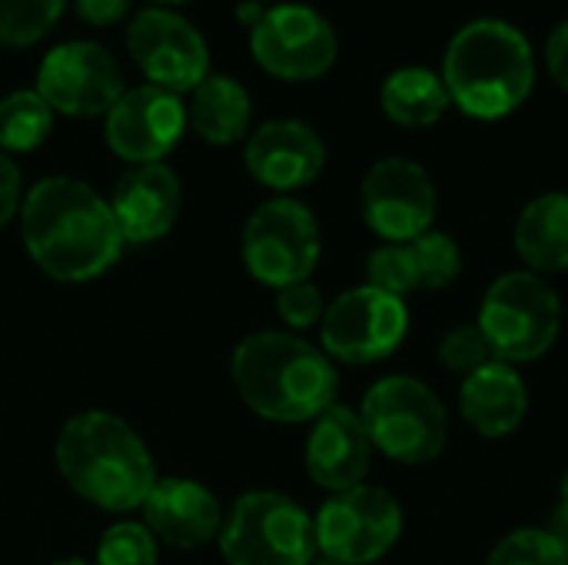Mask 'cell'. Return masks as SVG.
<instances>
[{
  "label": "cell",
  "instance_id": "6da1fadb",
  "mask_svg": "<svg viewBox=\"0 0 568 565\" xmlns=\"http://www.w3.org/2000/svg\"><path fill=\"white\" fill-rule=\"evenodd\" d=\"M20 233L30 260L57 283L100 280L126 246L110 203L77 176L37 180L20 203Z\"/></svg>",
  "mask_w": 568,
  "mask_h": 565
},
{
  "label": "cell",
  "instance_id": "7a4b0ae2",
  "mask_svg": "<svg viewBox=\"0 0 568 565\" xmlns=\"http://www.w3.org/2000/svg\"><path fill=\"white\" fill-rule=\"evenodd\" d=\"M240 400L270 423H313L336 406L339 373L333 360L296 333L263 330L230 356Z\"/></svg>",
  "mask_w": 568,
  "mask_h": 565
},
{
  "label": "cell",
  "instance_id": "3957f363",
  "mask_svg": "<svg viewBox=\"0 0 568 565\" xmlns=\"http://www.w3.org/2000/svg\"><path fill=\"white\" fill-rule=\"evenodd\" d=\"M53 460L63 483L83 503L116 516L140 509L160 480L140 433L103 410L70 416L57 436Z\"/></svg>",
  "mask_w": 568,
  "mask_h": 565
},
{
  "label": "cell",
  "instance_id": "277c9868",
  "mask_svg": "<svg viewBox=\"0 0 568 565\" xmlns=\"http://www.w3.org/2000/svg\"><path fill=\"white\" fill-rule=\"evenodd\" d=\"M439 77L453 107L466 117L503 120L516 113L536 87V50L516 23L479 17L453 33Z\"/></svg>",
  "mask_w": 568,
  "mask_h": 565
},
{
  "label": "cell",
  "instance_id": "5b68a950",
  "mask_svg": "<svg viewBox=\"0 0 568 565\" xmlns=\"http://www.w3.org/2000/svg\"><path fill=\"white\" fill-rule=\"evenodd\" d=\"M359 420L373 450L403 466L436 463L449 443V413L419 376L393 373L376 380L363 396Z\"/></svg>",
  "mask_w": 568,
  "mask_h": 565
},
{
  "label": "cell",
  "instance_id": "8992f818",
  "mask_svg": "<svg viewBox=\"0 0 568 565\" xmlns=\"http://www.w3.org/2000/svg\"><path fill=\"white\" fill-rule=\"evenodd\" d=\"M493 356L523 366L542 360L562 333V303L546 276L509 270L496 276L476 316Z\"/></svg>",
  "mask_w": 568,
  "mask_h": 565
},
{
  "label": "cell",
  "instance_id": "52a82bcc",
  "mask_svg": "<svg viewBox=\"0 0 568 565\" xmlns=\"http://www.w3.org/2000/svg\"><path fill=\"white\" fill-rule=\"evenodd\" d=\"M220 553L226 565H310L320 556L313 516L283 493H246L223 516Z\"/></svg>",
  "mask_w": 568,
  "mask_h": 565
},
{
  "label": "cell",
  "instance_id": "ba28073f",
  "mask_svg": "<svg viewBox=\"0 0 568 565\" xmlns=\"http://www.w3.org/2000/svg\"><path fill=\"white\" fill-rule=\"evenodd\" d=\"M243 266L270 290L306 283L323 256V233L313 210L293 196H273L260 203L240 240Z\"/></svg>",
  "mask_w": 568,
  "mask_h": 565
},
{
  "label": "cell",
  "instance_id": "9c48e42d",
  "mask_svg": "<svg viewBox=\"0 0 568 565\" xmlns=\"http://www.w3.org/2000/svg\"><path fill=\"white\" fill-rule=\"evenodd\" d=\"M316 553L339 565L379 563L403 536V509L379 486L333 493L313 516Z\"/></svg>",
  "mask_w": 568,
  "mask_h": 565
},
{
  "label": "cell",
  "instance_id": "30bf717a",
  "mask_svg": "<svg viewBox=\"0 0 568 565\" xmlns=\"http://www.w3.org/2000/svg\"><path fill=\"white\" fill-rule=\"evenodd\" d=\"M409 333L406 300L369 283L339 293L320 323L323 353L346 366H373L393 356Z\"/></svg>",
  "mask_w": 568,
  "mask_h": 565
},
{
  "label": "cell",
  "instance_id": "8fae6325",
  "mask_svg": "<svg viewBox=\"0 0 568 565\" xmlns=\"http://www.w3.org/2000/svg\"><path fill=\"white\" fill-rule=\"evenodd\" d=\"M253 60L276 80L306 83L333 70L339 40L333 23L306 3L266 7L250 30Z\"/></svg>",
  "mask_w": 568,
  "mask_h": 565
},
{
  "label": "cell",
  "instance_id": "7c38bea8",
  "mask_svg": "<svg viewBox=\"0 0 568 565\" xmlns=\"http://www.w3.org/2000/svg\"><path fill=\"white\" fill-rule=\"evenodd\" d=\"M359 210L366 226L383 243H409L433 230L439 193L423 163L406 157H383L363 176Z\"/></svg>",
  "mask_w": 568,
  "mask_h": 565
},
{
  "label": "cell",
  "instance_id": "4fadbf2b",
  "mask_svg": "<svg viewBox=\"0 0 568 565\" xmlns=\"http://www.w3.org/2000/svg\"><path fill=\"white\" fill-rule=\"evenodd\" d=\"M126 50L150 87L193 93L210 77V50L203 33L170 7L140 10L126 27Z\"/></svg>",
  "mask_w": 568,
  "mask_h": 565
},
{
  "label": "cell",
  "instance_id": "5bb4252c",
  "mask_svg": "<svg viewBox=\"0 0 568 565\" xmlns=\"http://www.w3.org/2000/svg\"><path fill=\"white\" fill-rule=\"evenodd\" d=\"M53 113L106 117L123 97V70L116 57L97 40H70L53 47L37 70L33 87Z\"/></svg>",
  "mask_w": 568,
  "mask_h": 565
},
{
  "label": "cell",
  "instance_id": "9a60e30c",
  "mask_svg": "<svg viewBox=\"0 0 568 565\" xmlns=\"http://www.w3.org/2000/svg\"><path fill=\"white\" fill-rule=\"evenodd\" d=\"M183 130H186L183 100L150 83L123 90V97L110 107L103 123L106 147L133 167L163 163V157L183 140Z\"/></svg>",
  "mask_w": 568,
  "mask_h": 565
},
{
  "label": "cell",
  "instance_id": "2e32d148",
  "mask_svg": "<svg viewBox=\"0 0 568 565\" xmlns=\"http://www.w3.org/2000/svg\"><path fill=\"white\" fill-rule=\"evenodd\" d=\"M250 176L280 196L310 186L326 167L323 137L303 120H266L243 150Z\"/></svg>",
  "mask_w": 568,
  "mask_h": 565
},
{
  "label": "cell",
  "instance_id": "e0dca14e",
  "mask_svg": "<svg viewBox=\"0 0 568 565\" xmlns=\"http://www.w3.org/2000/svg\"><path fill=\"white\" fill-rule=\"evenodd\" d=\"M459 273L463 250L443 230H429L409 243H383L366 256V283L399 300L416 290H446Z\"/></svg>",
  "mask_w": 568,
  "mask_h": 565
},
{
  "label": "cell",
  "instance_id": "ac0fdd59",
  "mask_svg": "<svg viewBox=\"0 0 568 565\" xmlns=\"http://www.w3.org/2000/svg\"><path fill=\"white\" fill-rule=\"evenodd\" d=\"M373 443L356 410L349 406H329L320 420H313V430L306 436V473L310 480L333 493H346L353 486H363L373 466Z\"/></svg>",
  "mask_w": 568,
  "mask_h": 565
},
{
  "label": "cell",
  "instance_id": "d6986e66",
  "mask_svg": "<svg viewBox=\"0 0 568 565\" xmlns=\"http://www.w3.org/2000/svg\"><path fill=\"white\" fill-rule=\"evenodd\" d=\"M143 526L173 549H200L220 539L223 506L213 490L186 476H163L143 500Z\"/></svg>",
  "mask_w": 568,
  "mask_h": 565
},
{
  "label": "cell",
  "instance_id": "ffe728a7",
  "mask_svg": "<svg viewBox=\"0 0 568 565\" xmlns=\"http://www.w3.org/2000/svg\"><path fill=\"white\" fill-rule=\"evenodd\" d=\"M123 243H153L163 240L183 210V186L180 176L166 163H143L130 167L110 200Z\"/></svg>",
  "mask_w": 568,
  "mask_h": 565
},
{
  "label": "cell",
  "instance_id": "44dd1931",
  "mask_svg": "<svg viewBox=\"0 0 568 565\" xmlns=\"http://www.w3.org/2000/svg\"><path fill=\"white\" fill-rule=\"evenodd\" d=\"M459 413L469 430L483 440L513 436L529 413V390L516 366L493 360L483 370L463 376Z\"/></svg>",
  "mask_w": 568,
  "mask_h": 565
},
{
  "label": "cell",
  "instance_id": "7402d4cb",
  "mask_svg": "<svg viewBox=\"0 0 568 565\" xmlns=\"http://www.w3.org/2000/svg\"><path fill=\"white\" fill-rule=\"evenodd\" d=\"M513 246L529 273L556 276L568 270V193L549 190L532 196L513 230Z\"/></svg>",
  "mask_w": 568,
  "mask_h": 565
},
{
  "label": "cell",
  "instance_id": "603a6c76",
  "mask_svg": "<svg viewBox=\"0 0 568 565\" xmlns=\"http://www.w3.org/2000/svg\"><path fill=\"white\" fill-rule=\"evenodd\" d=\"M250 117H253V103H250L246 87L240 80H233L226 73H213V70L193 90L190 110H186V120L196 130V137L213 147L240 143L250 130Z\"/></svg>",
  "mask_w": 568,
  "mask_h": 565
},
{
  "label": "cell",
  "instance_id": "cb8c5ba5",
  "mask_svg": "<svg viewBox=\"0 0 568 565\" xmlns=\"http://www.w3.org/2000/svg\"><path fill=\"white\" fill-rule=\"evenodd\" d=\"M383 113L406 130H426L453 107L443 77L429 67H399L379 87Z\"/></svg>",
  "mask_w": 568,
  "mask_h": 565
},
{
  "label": "cell",
  "instance_id": "d4e9b609",
  "mask_svg": "<svg viewBox=\"0 0 568 565\" xmlns=\"http://www.w3.org/2000/svg\"><path fill=\"white\" fill-rule=\"evenodd\" d=\"M53 130V110L37 90H13L0 100V147L7 153L37 150Z\"/></svg>",
  "mask_w": 568,
  "mask_h": 565
},
{
  "label": "cell",
  "instance_id": "484cf974",
  "mask_svg": "<svg viewBox=\"0 0 568 565\" xmlns=\"http://www.w3.org/2000/svg\"><path fill=\"white\" fill-rule=\"evenodd\" d=\"M67 0H0V47H30L43 40Z\"/></svg>",
  "mask_w": 568,
  "mask_h": 565
},
{
  "label": "cell",
  "instance_id": "4316f807",
  "mask_svg": "<svg viewBox=\"0 0 568 565\" xmlns=\"http://www.w3.org/2000/svg\"><path fill=\"white\" fill-rule=\"evenodd\" d=\"M486 565H568L566 543L539 526L513 529L493 546Z\"/></svg>",
  "mask_w": 568,
  "mask_h": 565
},
{
  "label": "cell",
  "instance_id": "83f0119b",
  "mask_svg": "<svg viewBox=\"0 0 568 565\" xmlns=\"http://www.w3.org/2000/svg\"><path fill=\"white\" fill-rule=\"evenodd\" d=\"M160 543L143 523H113L100 543H97V563L93 565H156Z\"/></svg>",
  "mask_w": 568,
  "mask_h": 565
},
{
  "label": "cell",
  "instance_id": "f1b7e54d",
  "mask_svg": "<svg viewBox=\"0 0 568 565\" xmlns=\"http://www.w3.org/2000/svg\"><path fill=\"white\" fill-rule=\"evenodd\" d=\"M436 360H439L449 373L469 376V373L483 370L486 363H493L496 356H493V346H489V340L483 336L479 323H459V326H453V330L443 333V340H439V346H436Z\"/></svg>",
  "mask_w": 568,
  "mask_h": 565
},
{
  "label": "cell",
  "instance_id": "f546056e",
  "mask_svg": "<svg viewBox=\"0 0 568 565\" xmlns=\"http://www.w3.org/2000/svg\"><path fill=\"white\" fill-rule=\"evenodd\" d=\"M276 313L286 323V330L300 336L303 330H313L323 323L326 303H323L320 286L313 280H306V283H293L286 290H276Z\"/></svg>",
  "mask_w": 568,
  "mask_h": 565
},
{
  "label": "cell",
  "instance_id": "4dcf8cb0",
  "mask_svg": "<svg viewBox=\"0 0 568 565\" xmlns=\"http://www.w3.org/2000/svg\"><path fill=\"white\" fill-rule=\"evenodd\" d=\"M23 203V176L20 167L0 150V230L20 213Z\"/></svg>",
  "mask_w": 568,
  "mask_h": 565
},
{
  "label": "cell",
  "instance_id": "1f68e13d",
  "mask_svg": "<svg viewBox=\"0 0 568 565\" xmlns=\"http://www.w3.org/2000/svg\"><path fill=\"white\" fill-rule=\"evenodd\" d=\"M546 67H549V77L556 80V87L568 93V17L549 33V43H546Z\"/></svg>",
  "mask_w": 568,
  "mask_h": 565
},
{
  "label": "cell",
  "instance_id": "d6a6232c",
  "mask_svg": "<svg viewBox=\"0 0 568 565\" xmlns=\"http://www.w3.org/2000/svg\"><path fill=\"white\" fill-rule=\"evenodd\" d=\"M133 0H73L80 20L93 23V27H110L116 20H123L130 13Z\"/></svg>",
  "mask_w": 568,
  "mask_h": 565
},
{
  "label": "cell",
  "instance_id": "836d02e7",
  "mask_svg": "<svg viewBox=\"0 0 568 565\" xmlns=\"http://www.w3.org/2000/svg\"><path fill=\"white\" fill-rule=\"evenodd\" d=\"M263 3H253V0H240V7H236V17L243 20V23H250V30L256 27V20L263 17Z\"/></svg>",
  "mask_w": 568,
  "mask_h": 565
},
{
  "label": "cell",
  "instance_id": "e575fe53",
  "mask_svg": "<svg viewBox=\"0 0 568 565\" xmlns=\"http://www.w3.org/2000/svg\"><path fill=\"white\" fill-rule=\"evenodd\" d=\"M559 519H562V526L568 529V470L566 476H562V486H559Z\"/></svg>",
  "mask_w": 568,
  "mask_h": 565
},
{
  "label": "cell",
  "instance_id": "d590c367",
  "mask_svg": "<svg viewBox=\"0 0 568 565\" xmlns=\"http://www.w3.org/2000/svg\"><path fill=\"white\" fill-rule=\"evenodd\" d=\"M150 3H156V7H170V3H190V0H150Z\"/></svg>",
  "mask_w": 568,
  "mask_h": 565
},
{
  "label": "cell",
  "instance_id": "8d00e7d4",
  "mask_svg": "<svg viewBox=\"0 0 568 565\" xmlns=\"http://www.w3.org/2000/svg\"><path fill=\"white\" fill-rule=\"evenodd\" d=\"M310 565H339V563H333V559H326V556H316Z\"/></svg>",
  "mask_w": 568,
  "mask_h": 565
},
{
  "label": "cell",
  "instance_id": "74e56055",
  "mask_svg": "<svg viewBox=\"0 0 568 565\" xmlns=\"http://www.w3.org/2000/svg\"><path fill=\"white\" fill-rule=\"evenodd\" d=\"M53 565H93V563H83V559H63V563H53Z\"/></svg>",
  "mask_w": 568,
  "mask_h": 565
},
{
  "label": "cell",
  "instance_id": "f35d334b",
  "mask_svg": "<svg viewBox=\"0 0 568 565\" xmlns=\"http://www.w3.org/2000/svg\"><path fill=\"white\" fill-rule=\"evenodd\" d=\"M562 543H566V556H568V529H566V536H562Z\"/></svg>",
  "mask_w": 568,
  "mask_h": 565
},
{
  "label": "cell",
  "instance_id": "ab89813d",
  "mask_svg": "<svg viewBox=\"0 0 568 565\" xmlns=\"http://www.w3.org/2000/svg\"><path fill=\"white\" fill-rule=\"evenodd\" d=\"M253 3H263V7H266V0H253Z\"/></svg>",
  "mask_w": 568,
  "mask_h": 565
}]
</instances>
